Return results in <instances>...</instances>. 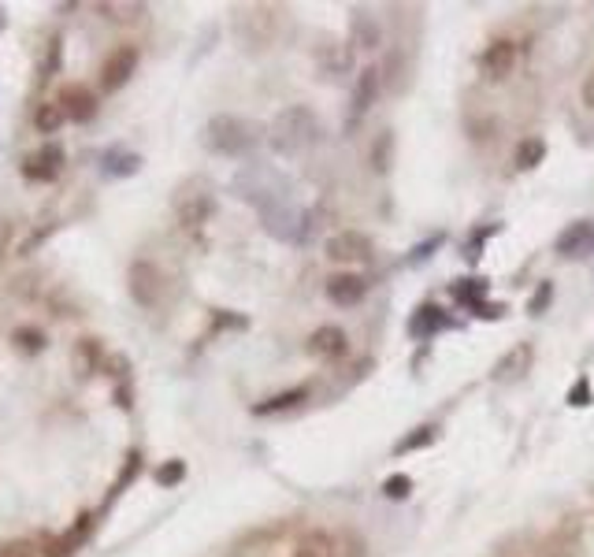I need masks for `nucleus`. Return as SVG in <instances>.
<instances>
[{
	"instance_id": "nucleus-1",
	"label": "nucleus",
	"mask_w": 594,
	"mask_h": 557,
	"mask_svg": "<svg viewBox=\"0 0 594 557\" xmlns=\"http://www.w3.org/2000/svg\"><path fill=\"white\" fill-rule=\"evenodd\" d=\"M201 142L215 157H245L253 152L260 142V127L253 119H238V115H212L201 131Z\"/></svg>"
},
{
	"instance_id": "nucleus-2",
	"label": "nucleus",
	"mask_w": 594,
	"mask_h": 557,
	"mask_svg": "<svg viewBox=\"0 0 594 557\" xmlns=\"http://www.w3.org/2000/svg\"><path fill=\"white\" fill-rule=\"evenodd\" d=\"M316 138H320V119H316V112L305 108V105L283 108L275 115V123H271V145L279 152H287V157L308 149Z\"/></svg>"
},
{
	"instance_id": "nucleus-3",
	"label": "nucleus",
	"mask_w": 594,
	"mask_h": 557,
	"mask_svg": "<svg viewBox=\"0 0 594 557\" xmlns=\"http://www.w3.org/2000/svg\"><path fill=\"white\" fill-rule=\"evenodd\" d=\"M175 215L182 227H201L208 224V215L215 212V194H212V182L205 178H186L178 190H175Z\"/></svg>"
},
{
	"instance_id": "nucleus-4",
	"label": "nucleus",
	"mask_w": 594,
	"mask_h": 557,
	"mask_svg": "<svg viewBox=\"0 0 594 557\" xmlns=\"http://www.w3.org/2000/svg\"><path fill=\"white\" fill-rule=\"evenodd\" d=\"M127 287H131V297L142 308H156L164 301V271L156 264H149V260H134L131 275H127Z\"/></svg>"
},
{
	"instance_id": "nucleus-5",
	"label": "nucleus",
	"mask_w": 594,
	"mask_h": 557,
	"mask_svg": "<svg viewBox=\"0 0 594 557\" xmlns=\"http://www.w3.org/2000/svg\"><path fill=\"white\" fill-rule=\"evenodd\" d=\"M516 56H520L516 41H509V38H498V41H490V45L483 49V56H480V68H483V75H487L490 82H502V78H509V75H513V68H516Z\"/></svg>"
},
{
	"instance_id": "nucleus-6",
	"label": "nucleus",
	"mask_w": 594,
	"mask_h": 557,
	"mask_svg": "<svg viewBox=\"0 0 594 557\" xmlns=\"http://www.w3.org/2000/svg\"><path fill=\"white\" fill-rule=\"evenodd\" d=\"M327 257L334 264H361L371 257V238L361 231H338L327 238Z\"/></svg>"
},
{
	"instance_id": "nucleus-7",
	"label": "nucleus",
	"mask_w": 594,
	"mask_h": 557,
	"mask_svg": "<svg viewBox=\"0 0 594 557\" xmlns=\"http://www.w3.org/2000/svg\"><path fill=\"white\" fill-rule=\"evenodd\" d=\"M138 68V49L134 45H119L115 52H108L105 68H101V89L105 93H115L119 86H127L131 75Z\"/></svg>"
},
{
	"instance_id": "nucleus-8",
	"label": "nucleus",
	"mask_w": 594,
	"mask_h": 557,
	"mask_svg": "<svg viewBox=\"0 0 594 557\" xmlns=\"http://www.w3.org/2000/svg\"><path fill=\"white\" fill-rule=\"evenodd\" d=\"M346 350H350V338L334 324H324L308 334V353L320 361H338V357H346Z\"/></svg>"
},
{
	"instance_id": "nucleus-9",
	"label": "nucleus",
	"mask_w": 594,
	"mask_h": 557,
	"mask_svg": "<svg viewBox=\"0 0 594 557\" xmlns=\"http://www.w3.org/2000/svg\"><path fill=\"white\" fill-rule=\"evenodd\" d=\"M59 168H64V149H59V145H45V149L34 152V157L23 160V178H30V182H52L59 175Z\"/></svg>"
},
{
	"instance_id": "nucleus-10",
	"label": "nucleus",
	"mask_w": 594,
	"mask_h": 557,
	"mask_svg": "<svg viewBox=\"0 0 594 557\" xmlns=\"http://www.w3.org/2000/svg\"><path fill=\"white\" fill-rule=\"evenodd\" d=\"M531 364H535V350H531V342H516L502 361L494 364V379L498 383H520Z\"/></svg>"
},
{
	"instance_id": "nucleus-11",
	"label": "nucleus",
	"mask_w": 594,
	"mask_h": 557,
	"mask_svg": "<svg viewBox=\"0 0 594 557\" xmlns=\"http://www.w3.org/2000/svg\"><path fill=\"white\" fill-rule=\"evenodd\" d=\"M553 250H557L561 257H587V253L594 250V224H590V220H580V224L565 227V231L557 234Z\"/></svg>"
},
{
	"instance_id": "nucleus-12",
	"label": "nucleus",
	"mask_w": 594,
	"mask_h": 557,
	"mask_svg": "<svg viewBox=\"0 0 594 557\" xmlns=\"http://www.w3.org/2000/svg\"><path fill=\"white\" fill-rule=\"evenodd\" d=\"M364 294H368V283H364L361 275H353V271H342V275H331L327 278V297L334 305H342V308L357 305Z\"/></svg>"
},
{
	"instance_id": "nucleus-13",
	"label": "nucleus",
	"mask_w": 594,
	"mask_h": 557,
	"mask_svg": "<svg viewBox=\"0 0 594 557\" xmlns=\"http://www.w3.org/2000/svg\"><path fill=\"white\" fill-rule=\"evenodd\" d=\"M59 108H64V115L68 119H75V123H86V119H93L97 115V97L86 89V86H68L64 93H59V101H56Z\"/></svg>"
},
{
	"instance_id": "nucleus-14",
	"label": "nucleus",
	"mask_w": 594,
	"mask_h": 557,
	"mask_svg": "<svg viewBox=\"0 0 594 557\" xmlns=\"http://www.w3.org/2000/svg\"><path fill=\"white\" fill-rule=\"evenodd\" d=\"M290 557H338V543L327 532H305L294 543V553Z\"/></svg>"
},
{
	"instance_id": "nucleus-15",
	"label": "nucleus",
	"mask_w": 594,
	"mask_h": 557,
	"mask_svg": "<svg viewBox=\"0 0 594 557\" xmlns=\"http://www.w3.org/2000/svg\"><path fill=\"white\" fill-rule=\"evenodd\" d=\"M443 327H450V316L443 313V308H434V305H420L416 313H413V320H409V334H434V331H443Z\"/></svg>"
},
{
	"instance_id": "nucleus-16",
	"label": "nucleus",
	"mask_w": 594,
	"mask_h": 557,
	"mask_svg": "<svg viewBox=\"0 0 594 557\" xmlns=\"http://www.w3.org/2000/svg\"><path fill=\"white\" fill-rule=\"evenodd\" d=\"M301 401H308V387H290V390H283V394H275V397H268V401H260V406H253V413H257V416H271V413H287V409H294V406H301Z\"/></svg>"
},
{
	"instance_id": "nucleus-17",
	"label": "nucleus",
	"mask_w": 594,
	"mask_h": 557,
	"mask_svg": "<svg viewBox=\"0 0 594 557\" xmlns=\"http://www.w3.org/2000/svg\"><path fill=\"white\" fill-rule=\"evenodd\" d=\"M375 93H379V71H375V68H364V75L357 78V89H353V119H357L361 112L371 108Z\"/></svg>"
},
{
	"instance_id": "nucleus-18",
	"label": "nucleus",
	"mask_w": 594,
	"mask_h": 557,
	"mask_svg": "<svg viewBox=\"0 0 594 557\" xmlns=\"http://www.w3.org/2000/svg\"><path fill=\"white\" fill-rule=\"evenodd\" d=\"M105 171H108L112 178H131V175L142 171V157H138V152H119V149H112L108 157H105Z\"/></svg>"
},
{
	"instance_id": "nucleus-19",
	"label": "nucleus",
	"mask_w": 594,
	"mask_h": 557,
	"mask_svg": "<svg viewBox=\"0 0 594 557\" xmlns=\"http://www.w3.org/2000/svg\"><path fill=\"white\" fill-rule=\"evenodd\" d=\"M513 160H516L520 171L539 168V164L546 160V142H543V138H524V142L516 145V152H513Z\"/></svg>"
},
{
	"instance_id": "nucleus-20",
	"label": "nucleus",
	"mask_w": 594,
	"mask_h": 557,
	"mask_svg": "<svg viewBox=\"0 0 594 557\" xmlns=\"http://www.w3.org/2000/svg\"><path fill=\"white\" fill-rule=\"evenodd\" d=\"M450 294H453V301H461V305H468V308H476V305H483V297H487V278H461V283L450 287Z\"/></svg>"
},
{
	"instance_id": "nucleus-21",
	"label": "nucleus",
	"mask_w": 594,
	"mask_h": 557,
	"mask_svg": "<svg viewBox=\"0 0 594 557\" xmlns=\"http://www.w3.org/2000/svg\"><path fill=\"white\" fill-rule=\"evenodd\" d=\"M86 532H89V516H78L75 528H71L64 539H56V543L49 546V553H45V557H71V553H75V546L86 539Z\"/></svg>"
},
{
	"instance_id": "nucleus-22",
	"label": "nucleus",
	"mask_w": 594,
	"mask_h": 557,
	"mask_svg": "<svg viewBox=\"0 0 594 557\" xmlns=\"http://www.w3.org/2000/svg\"><path fill=\"white\" fill-rule=\"evenodd\" d=\"M572 553H576V532H569V524L543 543V557H572Z\"/></svg>"
},
{
	"instance_id": "nucleus-23",
	"label": "nucleus",
	"mask_w": 594,
	"mask_h": 557,
	"mask_svg": "<svg viewBox=\"0 0 594 557\" xmlns=\"http://www.w3.org/2000/svg\"><path fill=\"white\" fill-rule=\"evenodd\" d=\"M64 119H68V115H64V108H59V105H38V112H34V127H38L41 134H56Z\"/></svg>"
},
{
	"instance_id": "nucleus-24",
	"label": "nucleus",
	"mask_w": 594,
	"mask_h": 557,
	"mask_svg": "<svg viewBox=\"0 0 594 557\" xmlns=\"http://www.w3.org/2000/svg\"><path fill=\"white\" fill-rule=\"evenodd\" d=\"M383 494H387L390 502H405V498L413 494V479L405 476V472H394V476L383 479Z\"/></svg>"
},
{
	"instance_id": "nucleus-25",
	"label": "nucleus",
	"mask_w": 594,
	"mask_h": 557,
	"mask_svg": "<svg viewBox=\"0 0 594 557\" xmlns=\"http://www.w3.org/2000/svg\"><path fill=\"white\" fill-rule=\"evenodd\" d=\"M434 435H439V431H434L431 424H427V427H416L409 439H401V443H398V453H413V450H420V446H431Z\"/></svg>"
},
{
	"instance_id": "nucleus-26",
	"label": "nucleus",
	"mask_w": 594,
	"mask_h": 557,
	"mask_svg": "<svg viewBox=\"0 0 594 557\" xmlns=\"http://www.w3.org/2000/svg\"><path fill=\"white\" fill-rule=\"evenodd\" d=\"M186 479V461H164L160 469H156V483L160 487H175Z\"/></svg>"
},
{
	"instance_id": "nucleus-27",
	"label": "nucleus",
	"mask_w": 594,
	"mask_h": 557,
	"mask_svg": "<svg viewBox=\"0 0 594 557\" xmlns=\"http://www.w3.org/2000/svg\"><path fill=\"white\" fill-rule=\"evenodd\" d=\"M15 346H19L23 353H41V350H45V334L23 327V331H15Z\"/></svg>"
},
{
	"instance_id": "nucleus-28",
	"label": "nucleus",
	"mask_w": 594,
	"mask_h": 557,
	"mask_svg": "<svg viewBox=\"0 0 594 557\" xmlns=\"http://www.w3.org/2000/svg\"><path fill=\"white\" fill-rule=\"evenodd\" d=\"M0 557H38V546L30 539H12V543L0 546Z\"/></svg>"
},
{
	"instance_id": "nucleus-29",
	"label": "nucleus",
	"mask_w": 594,
	"mask_h": 557,
	"mask_svg": "<svg viewBox=\"0 0 594 557\" xmlns=\"http://www.w3.org/2000/svg\"><path fill=\"white\" fill-rule=\"evenodd\" d=\"M569 406H576V409H587V406H590V379H587V376H580V379L572 383Z\"/></svg>"
},
{
	"instance_id": "nucleus-30",
	"label": "nucleus",
	"mask_w": 594,
	"mask_h": 557,
	"mask_svg": "<svg viewBox=\"0 0 594 557\" xmlns=\"http://www.w3.org/2000/svg\"><path fill=\"white\" fill-rule=\"evenodd\" d=\"M550 297H553V287H550V283H543L535 294H531V301H527V313H531V316H539L543 308L550 305Z\"/></svg>"
},
{
	"instance_id": "nucleus-31",
	"label": "nucleus",
	"mask_w": 594,
	"mask_h": 557,
	"mask_svg": "<svg viewBox=\"0 0 594 557\" xmlns=\"http://www.w3.org/2000/svg\"><path fill=\"white\" fill-rule=\"evenodd\" d=\"M353 30H357V38H364V49H375V41H379V34H375V23L371 19H353Z\"/></svg>"
},
{
	"instance_id": "nucleus-32",
	"label": "nucleus",
	"mask_w": 594,
	"mask_h": 557,
	"mask_svg": "<svg viewBox=\"0 0 594 557\" xmlns=\"http://www.w3.org/2000/svg\"><path fill=\"white\" fill-rule=\"evenodd\" d=\"M12 238H15V227L8 220H0V264H5V257L12 253Z\"/></svg>"
},
{
	"instance_id": "nucleus-33",
	"label": "nucleus",
	"mask_w": 594,
	"mask_h": 557,
	"mask_svg": "<svg viewBox=\"0 0 594 557\" xmlns=\"http://www.w3.org/2000/svg\"><path fill=\"white\" fill-rule=\"evenodd\" d=\"M387 145H390V131H383L379 149H375V171H383V168H387Z\"/></svg>"
},
{
	"instance_id": "nucleus-34",
	"label": "nucleus",
	"mask_w": 594,
	"mask_h": 557,
	"mask_svg": "<svg viewBox=\"0 0 594 557\" xmlns=\"http://www.w3.org/2000/svg\"><path fill=\"white\" fill-rule=\"evenodd\" d=\"M472 313H476V316H487V320H498V316L506 313V308H502V305H476Z\"/></svg>"
},
{
	"instance_id": "nucleus-35",
	"label": "nucleus",
	"mask_w": 594,
	"mask_h": 557,
	"mask_svg": "<svg viewBox=\"0 0 594 557\" xmlns=\"http://www.w3.org/2000/svg\"><path fill=\"white\" fill-rule=\"evenodd\" d=\"M583 105L594 112V71L587 75V82H583Z\"/></svg>"
}]
</instances>
